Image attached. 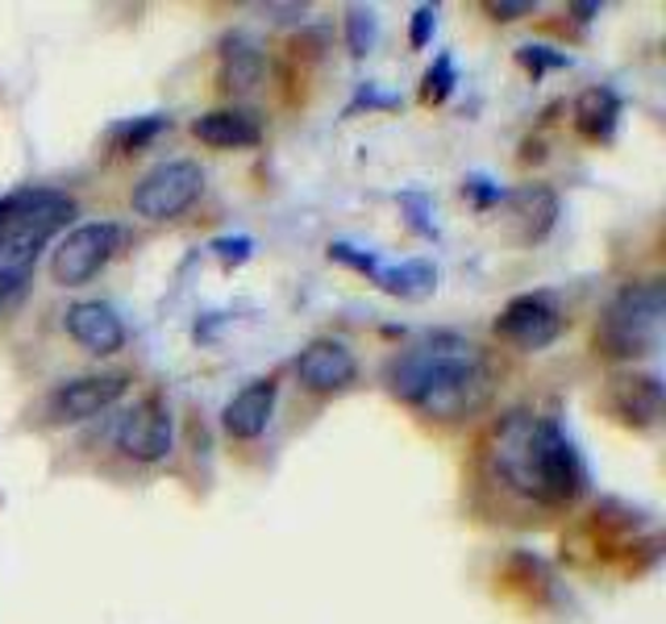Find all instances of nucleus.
Wrapping results in <instances>:
<instances>
[{"instance_id":"nucleus-1","label":"nucleus","mask_w":666,"mask_h":624,"mask_svg":"<svg viewBox=\"0 0 666 624\" xmlns=\"http://www.w3.org/2000/svg\"><path fill=\"white\" fill-rule=\"evenodd\" d=\"M383 379L400 404L434 420L479 413L496 392L487 354L462 333H425L409 350L395 354Z\"/></svg>"},{"instance_id":"nucleus-2","label":"nucleus","mask_w":666,"mask_h":624,"mask_svg":"<svg viewBox=\"0 0 666 624\" xmlns=\"http://www.w3.org/2000/svg\"><path fill=\"white\" fill-rule=\"evenodd\" d=\"M487 462L496 478L538 508H566L583 496L587 471L575 441L562 434L550 416L504 413L487 441Z\"/></svg>"},{"instance_id":"nucleus-3","label":"nucleus","mask_w":666,"mask_h":624,"mask_svg":"<svg viewBox=\"0 0 666 624\" xmlns=\"http://www.w3.org/2000/svg\"><path fill=\"white\" fill-rule=\"evenodd\" d=\"M76 200L59 187H18L0 196V316L18 309L42 250L71 226Z\"/></svg>"},{"instance_id":"nucleus-4","label":"nucleus","mask_w":666,"mask_h":624,"mask_svg":"<svg viewBox=\"0 0 666 624\" xmlns=\"http://www.w3.org/2000/svg\"><path fill=\"white\" fill-rule=\"evenodd\" d=\"M663 316H666V288L663 279H638L624 284L612 304L604 309L596 346L608 358H645L663 346Z\"/></svg>"},{"instance_id":"nucleus-5","label":"nucleus","mask_w":666,"mask_h":624,"mask_svg":"<svg viewBox=\"0 0 666 624\" xmlns=\"http://www.w3.org/2000/svg\"><path fill=\"white\" fill-rule=\"evenodd\" d=\"M200 192H205V171L187 159H175V163H159L154 171H146L142 184L129 196V205L146 221H171L184 208L196 205Z\"/></svg>"},{"instance_id":"nucleus-6","label":"nucleus","mask_w":666,"mask_h":624,"mask_svg":"<svg viewBox=\"0 0 666 624\" xmlns=\"http://www.w3.org/2000/svg\"><path fill=\"white\" fill-rule=\"evenodd\" d=\"M122 226L117 221H88L76 226L59 242L55 258H50V275L62 288H80L92 275H101V267L122 250Z\"/></svg>"},{"instance_id":"nucleus-7","label":"nucleus","mask_w":666,"mask_h":624,"mask_svg":"<svg viewBox=\"0 0 666 624\" xmlns=\"http://www.w3.org/2000/svg\"><path fill=\"white\" fill-rule=\"evenodd\" d=\"M113 441L122 446V454H129L134 462H163L175 446V425H171V408H166L159 395H146L134 400V408H125L117 416V429Z\"/></svg>"},{"instance_id":"nucleus-8","label":"nucleus","mask_w":666,"mask_h":624,"mask_svg":"<svg viewBox=\"0 0 666 624\" xmlns=\"http://www.w3.org/2000/svg\"><path fill=\"white\" fill-rule=\"evenodd\" d=\"M129 392V374H80V379H67L59 383L50 400H46V416L55 425H76L88 416H101L104 408H113L122 395Z\"/></svg>"},{"instance_id":"nucleus-9","label":"nucleus","mask_w":666,"mask_h":624,"mask_svg":"<svg viewBox=\"0 0 666 624\" xmlns=\"http://www.w3.org/2000/svg\"><path fill=\"white\" fill-rule=\"evenodd\" d=\"M496 333L517 350H546L559 342L562 316L546 296H517L496 316Z\"/></svg>"},{"instance_id":"nucleus-10","label":"nucleus","mask_w":666,"mask_h":624,"mask_svg":"<svg viewBox=\"0 0 666 624\" xmlns=\"http://www.w3.org/2000/svg\"><path fill=\"white\" fill-rule=\"evenodd\" d=\"M608 408L629 429H654L663 416V379L658 374H612L608 379Z\"/></svg>"},{"instance_id":"nucleus-11","label":"nucleus","mask_w":666,"mask_h":624,"mask_svg":"<svg viewBox=\"0 0 666 624\" xmlns=\"http://www.w3.org/2000/svg\"><path fill=\"white\" fill-rule=\"evenodd\" d=\"M354 374H358L354 354L342 342H333V337H317L296 358V379L309 392H342V388L354 383Z\"/></svg>"},{"instance_id":"nucleus-12","label":"nucleus","mask_w":666,"mask_h":624,"mask_svg":"<svg viewBox=\"0 0 666 624\" xmlns=\"http://www.w3.org/2000/svg\"><path fill=\"white\" fill-rule=\"evenodd\" d=\"M504 205H508V217L517 221V233H513L517 246L546 242L554 221H559V196L546 184H525L517 192H504Z\"/></svg>"},{"instance_id":"nucleus-13","label":"nucleus","mask_w":666,"mask_h":624,"mask_svg":"<svg viewBox=\"0 0 666 624\" xmlns=\"http://www.w3.org/2000/svg\"><path fill=\"white\" fill-rule=\"evenodd\" d=\"M67 333H71L88 354H96V358H108V354H117L125 346L122 316L108 309V304H101V300L71 304V309H67Z\"/></svg>"},{"instance_id":"nucleus-14","label":"nucleus","mask_w":666,"mask_h":624,"mask_svg":"<svg viewBox=\"0 0 666 624\" xmlns=\"http://www.w3.org/2000/svg\"><path fill=\"white\" fill-rule=\"evenodd\" d=\"M192 134L217 150H246V146L263 142V125L246 108H213L192 122Z\"/></svg>"},{"instance_id":"nucleus-15","label":"nucleus","mask_w":666,"mask_h":624,"mask_svg":"<svg viewBox=\"0 0 666 624\" xmlns=\"http://www.w3.org/2000/svg\"><path fill=\"white\" fill-rule=\"evenodd\" d=\"M275 383L271 379H259V383H250L242 392L233 395L226 404V429L229 437H238V441H254V437L263 434L271 425V413H275Z\"/></svg>"},{"instance_id":"nucleus-16","label":"nucleus","mask_w":666,"mask_h":624,"mask_svg":"<svg viewBox=\"0 0 666 624\" xmlns=\"http://www.w3.org/2000/svg\"><path fill=\"white\" fill-rule=\"evenodd\" d=\"M263 46L250 34H226L221 38V83L229 92H250L254 83L263 80Z\"/></svg>"},{"instance_id":"nucleus-17","label":"nucleus","mask_w":666,"mask_h":624,"mask_svg":"<svg viewBox=\"0 0 666 624\" xmlns=\"http://www.w3.org/2000/svg\"><path fill=\"white\" fill-rule=\"evenodd\" d=\"M621 122V101L612 88H587L575 101V129L587 142H612Z\"/></svg>"},{"instance_id":"nucleus-18","label":"nucleus","mask_w":666,"mask_h":624,"mask_svg":"<svg viewBox=\"0 0 666 624\" xmlns=\"http://www.w3.org/2000/svg\"><path fill=\"white\" fill-rule=\"evenodd\" d=\"M379 288L392 291V296H404V300H421L429 296L437 284V270L425 263V258H413V263H400V267H379Z\"/></svg>"},{"instance_id":"nucleus-19","label":"nucleus","mask_w":666,"mask_h":624,"mask_svg":"<svg viewBox=\"0 0 666 624\" xmlns=\"http://www.w3.org/2000/svg\"><path fill=\"white\" fill-rule=\"evenodd\" d=\"M166 129V117H138V122H125L113 129V142H117V150H142L146 142H154L159 134Z\"/></svg>"},{"instance_id":"nucleus-20","label":"nucleus","mask_w":666,"mask_h":624,"mask_svg":"<svg viewBox=\"0 0 666 624\" xmlns=\"http://www.w3.org/2000/svg\"><path fill=\"white\" fill-rule=\"evenodd\" d=\"M375 34H379V25H375V9L351 4V9H346V42H351L354 55H367V50L375 46Z\"/></svg>"},{"instance_id":"nucleus-21","label":"nucleus","mask_w":666,"mask_h":624,"mask_svg":"<svg viewBox=\"0 0 666 624\" xmlns=\"http://www.w3.org/2000/svg\"><path fill=\"white\" fill-rule=\"evenodd\" d=\"M450 92H455V59H450V55H437V62L425 71V83H421V101L441 104Z\"/></svg>"},{"instance_id":"nucleus-22","label":"nucleus","mask_w":666,"mask_h":624,"mask_svg":"<svg viewBox=\"0 0 666 624\" xmlns=\"http://www.w3.org/2000/svg\"><path fill=\"white\" fill-rule=\"evenodd\" d=\"M517 62L538 80L541 71H554V67H566V55H559V50H550V46H520L517 50Z\"/></svg>"},{"instance_id":"nucleus-23","label":"nucleus","mask_w":666,"mask_h":624,"mask_svg":"<svg viewBox=\"0 0 666 624\" xmlns=\"http://www.w3.org/2000/svg\"><path fill=\"white\" fill-rule=\"evenodd\" d=\"M330 258H337V263H346V267H354V270H363V275H379V258L375 254H363V250H354V246H346V242H333L330 246Z\"/></svg>"},{"instance_id":"nucleus-24","label":"nucleus","mask_w":666,"mask_h":624,"mask_svg":"<svg viewBox=\"0 0 666 624\" xmlns=\"http://www.w3.org/2000/svg\"><path fill=\"white\" fill-rule=\"evenodd\" d=\"M434 25H437V4H421L413 13V30H409V42L413 46H425L434 38Z\"/></svg>"},{"instance_id":"nucleus-25","label":"nucleus","mask_w":666,"mask_h":624,"mask_svg":"<svg viewBox=\"0 0 666 624\" xmlns=\"http://www.w3.org/2000/svg\"><path fill=\"white\" fill-rule=\"evenodd\" d=\"M213 250L221 254V263H246L250 250H254V242H250V238H217V242H213Z\"/></svg>"},{"instance_id":"nucleus-26","label":"nucleus","mask_w":666,"mask_h":624,"mask_svg":"<svg viewBox=\"0 0 666 624\" xmlns=\"http://www.w3.org/2000/svg\"><path fill=\"white\" fill-rule=\"evenodd\" d=\"M483 9H487L496 21H517V18H529V13H533L529 0H492V4H483Z\"/></svg>"},{"instance_id":"nucleus-27","label":"nucleus","mask_w":666,"mask_h":624,"mask_svg":"<svg viewBox=\"0 0 666 624\" xmlns=\"http://www.w3.org/2000/svg\"><path fill=\"white\" fill-rule=\"evenodd\" d=\"M400 205H404V208H413V217H409V221H413L416 233H425V238H434V226L425 221V217H429V200H425V196H416V192H409V196H404Z\"/></svg>"},{"instance_id":"nucleus-28","label":"nucleus","mask_w":666,"mask_h":624,"mask_svg":"<svg viewBox=\"0 0 666 624\" xmlns=\"http://www.w3.org/2000/svg\"><path fill=\"white\" fill-rule=\"evenodd\" d=\"M467 192L475 196V205H479V208L500 205V200H504V187H492L487 180H467Z\"/></svg>"},{"instance_id":"nucleus-29","label":"nucleus","mask_w":666,"mask_h":624,"mask_svg":"<svg viewBox=\"0 0 666 624\" xmlns=\"http://www.w3.org/2000/svg\"><path fill=\"white\" fill-rule=\"evenodd\" d=\"M575 13H579V21H587L592 13H600V4H575Z\"/></svg>"}]
</instances>
